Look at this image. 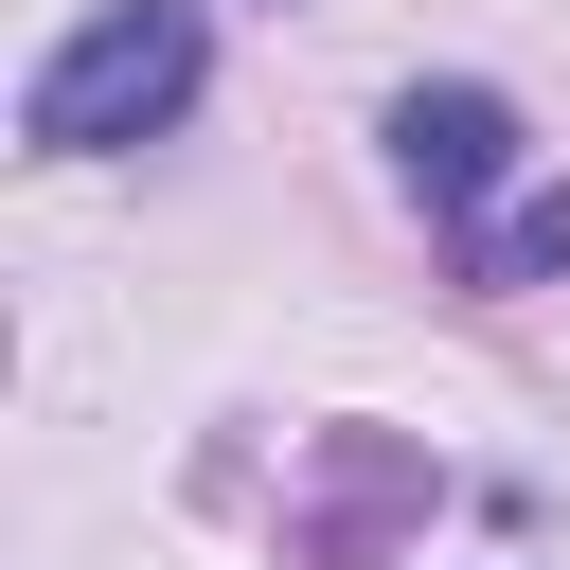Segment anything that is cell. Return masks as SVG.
Segmentation results:
<instances>
[{
	"instance_id": "obj_1",
	"label": "cell",
	"mask_w": 570,
	"mask_h": 570,
	"mask_svg": "<svg viewBox=\"0 0 570 570\" xmlns=\"http://www.w3.org/2000/svg\"><path fill=\"white\" fill-rule=\"evenodd\" d=\"M196 71H214V18H196V0H107V18H71V36L36 53L18 142H36V160H125V142H160V125L196 107Z\"/></svg>"
},
{
	"instance_id": "obj_2",
	"label": "cell",
	"mask_w": 570,
	"mask_h": 570,
	"mask_svg": "<svg viewBox=\"0 0 570 570\" xmlns=\"http://www.w3.org/2000/svg\"><path fill=\"white\" fill-rule=\"evenodd\" d=\"M392 178L445 214V249L517 196V107L499 89H463V71H428V89H392Z\"/></svg>"
},
{
	"instance_id": "obj_3",
	"label": "cell",
	"mask_w": 570,
	"mask_h": 570,
	"mask_svg": "<svg viewBox=\"0 0 570 570\" xmlns=\"http://www.w3.org/2000/svg\"><path fill=\"white\" fill-rule=\"evenodd\" d=\"M552 267H570V178H534L463 232V285H552Z\"/></svg>"
}]
</instances>
